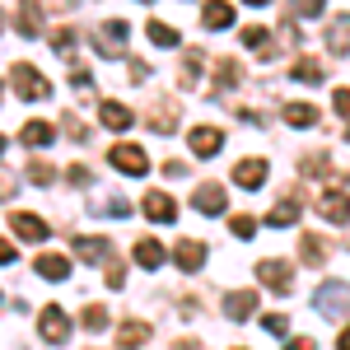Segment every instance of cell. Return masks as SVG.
<instances>
[{
	"mask_svg": "<svg viewBox=\"0 0 350 350\" xmlns=\"http://www.w3.org/2000/svg\"><path fill=\"white\" fill-rule=\"evenodd\" d=\"M10 84H14V94H19V98H28V103L52 98V84H47V75H42V70H33L28 61H19V66L10 70Z\"/></svg>",
	"mask_w": 350,
	"mask_h": 350,
	"instance_id": "6da1fadb",
	"label": "cell"
},
{
	"mask_svg": "<svg viewBox=\"0 0 350 350\" xmlns=\"http://www.w3.org/2000/svg\"><path fill=\"white\" fill-rule=\"evenodd\" d=\"M313 308H318L323 318H346L350 313V285H341V280H323L318 295H313Z\"/></svg>",
	"mask_w": 350,
	"mask_h": 350,
	"instance_id": "7a4b0ae2",
	"label": "cell"
},
{
	"mask_svg": "<svg viewBox=\"0 0 350 350\" xmlns=\"http://www.w3.org/2000/svg\"><path fill=\"white\" fill-rule=\"evenodd\" d=\"M38 336H42L47 346H61V341L70 336V318H66L61 304H47V308L38 313Z\"/></svg>",
	"mask_w": 350,
	"mask_h": 350,
	"instance_id": "3957f363",
	"label": "cell"
},
{
	"mask_svg": "<svg viewBox=\"0 0 350 350\" xmlns=\"http://www.w3.org/2000/svg\"><path fill=\"white\" fill-rule=\"evenodd\" d=\"M108 163H112V168H122V173H131V178L150 173V159H145V150H140V145H112Z\"/></svg>",
	"mask_w": 350,
	"mask_h": 350,
	"instance_id": "277c9868",
	"label": "cell"
},
{
	"mask_svg": "<svg viewBox=\"0 0 350 350\" xmlns=\"http://www.w3.org/2000/svg\"><path fill=\"white\" fill-rule=\"evenodd\" d=\"M94 38H98V52H103V56H122V52H126V24H122V19L98 24Z\"/></svg>",
	"mask_w": 350,
	"mask_h": 350,
	"instance_id": "5b68a950",
	"label": "cell"
},
{
	"mask_svg": "<svg viewBox=\"0 0 350 350\" xmlns=\"http://www.w3.org/2000/svg\"><path fill=\"white\" fill-rule=\"evenodd\" d=\"M318 215L323 219H336V224H346L350 219V196L341 187H327L323 196H318Z\"/></svg>",
	"mask_w": 350,
	"mask_h": 350,
	"instance_id": "8992f818",
	"label": "cell"
},
{
	"mask_svg": "<svg viewBox=\"0 0 350 350\" xmlns=\"http://www.w3.org/2000/svg\"><path fill=\"white\" fill-rule=\"evenodd\" d=\"M140 211L154 219V224H173V219H178V201H173L168 191H150V196L140 201Z\"/></svg>",
	"mask_w": 350,
	"mask_h": 350,
	"instance_id": "52a82bcc",
	"label": "cell"
},
{
	"mask_svg": "<svg viewBox=\"0 0 350 350\" xmlns=\"http://www.w3.org/2000/svg\"><path fill=\"white\" fill-rule=\"evenodd\" d=\"M257 280H262L267 290H275V295H290V285H295V280H290V267L275 262V257H271V262H257Z\"/></svg>",
	"mask_w": 350,
	"mask_h": 350,
	"instance_id": "ba28073f",
	"label": "cell"
},
{
	"mask_svg": "<svg viewBox=\"0 0 350 350\" xmlns=\"http://www.w3.org/2000/svg\"><path fill=\"white\" fill-rule=\"evenodd\" d=\"M187 145H191L196 159H211L219 145H224V131H219V126H196V131L187 135Z\"/></svg>",
	"mask_w": 350,
	"mask_h": 350,
	"instance_id": "9c48e42d",
	"label": "cell"
},
{
	"mask_svg": "<svg viewBox=\"0 0 350 350\" xmlns=\"http://www.w3.org/2000/svg\"><path fill=\"white\" fill-rule=\"evenodd\" d=\"M10 229L19 234V239H28V243H42L52 229H47V219H38V215H28V211H14L10 215Z\"/></svg>",
	"mask_w": 350,
	"mask_h": 350,
	"instance_id": "30bf717a",
	"label": "cell"
},
{
	"mask_svg": "<svg viewBox=\"0 0 350 350\" xmlns=\"http://www.w3.org/2000/svg\"><path fill=\"white\" fill-rule=\"evenodd\" d=\"M243 47H247V52H257L262 61H275V52H280L271 28H243Z\"/></svg>",
	"mask_w": 350,
	"mask_h": 350,
	"instance_id": "8fae6325",
	"label": "cell"
},
{
	"mask_svg": "<svg viewBox=\"0 0 350 350\" xmlns=\"http://www.w3.org/2000/svg\"><path fill=\"white\" fill-rule=\"evenodd\" d=\"M299 262H304V267H323L327 262V239L323 234H299Z\"/></svg>",
	"mask_w": 350,
	"mask_h": 350,
	"instance_id": "7c38bea8",
	"label": "cell"
},
{
	"mask_svg": "<svg viewBox=\"0 0 350 350\" xmlns=\"http://www.w3.org/2000/svg\"><path fill=\"white\" fill-rule=\"evenodd\" d=\"M234 183L239 187H262L267 183V159H239L234 163Z\"/></svg>",
	"mask_w": 350,
	"mask_h": 350,
	"instance_id": "4fadbf2b",
	"label": "cell"
},
{
	"mask_svg": "<svg viewBox=\"0 0 350 350\" xmlns=\"http://www.w3.org/2000/svg\"><path fill=\"white\" fill-rule=\"evenodd\" d=\"M173 262L183 271H201V262H206V243H196V239H183L178 247H173Z\"/></svg>",
	"mask_w": 350,
	"mask_h": 350,
	"instance_id": "5bb4252c",
	"label": "cell"
},
{
	"mask_svg": "<svg viewBox=\"0 0 350 350\" xmlns=\"http://www.w3.org/2000/svg\"><path fill=\"white\" fill-rule=\"evenodd\" d=\"M201 24L211 28V33L229 28V24H234V5H229V0H206V14H201Z\"/></svg>",
	"mask_w": 350,
	"mask_h": 350,
	"instance_id": "9a60e30c",
	"label": "cell"
},
{
	"mask_svg": "<svg viewBox=\"0 0 350 350\" xmlns=\"http://www.w3.org/2000/svg\"><path fill=\"white\" fill-rule=\"evenodd\" d=\"M196 211H201V215H219V211H224V187H219V183H201V187H196Z\"/></svg>",
	"mask_w": 350,
	"mask_h": 350,
	"instance_id": "2e32d148",
	"label": "cell"
},
{
	"mask_svg": "<svg viewBox=\"0 0 350 350\" xmlns=\"http://www.w3.org/2000/svg\"><path fill=\"white\" fill-rule=\"evenodd\" d=\"M252 308H257V295H252V290H239V295H224V313H229L234 323H247V318H252Z\"/></svg>",
	"mask_w": 350,
	"mask_h": 350,
	"instance_id": "e0dca14e",
	"label": "cell"
},
{
	"mask_svg": "<svg viewBox=\"0 0 350 350\" xmlns=\"http://www.w3.org/2000/svg\"><path fill=\"white\" fill-rule=\"evenodd\" d=\"M19 33H24V38H38V33H42V5H38V0H24V5H19Z\"/></svg>",
	"mask_w": 350,
	"mask_h": 350,
	"instance_id": "ac0fdd59",
	"label": "cell"
},
{
	"mask_svg": "<svg viewBox=\"0 0 350 350\" xmlns=\"http://www.w3.org/2000/svg\"><path fill=\"white\" fill-rule=\"evenodd\" d=\"M98 117H103V126H108V131H126V126L135 122L126 103H103V108H98Z\"/></svg>",
	"mask_w": 350,
	"mask_h": 350,
	"instance_id": "d6986e66",
	"label": "cell"
},
{
	"mask_svg": "<svg viewBox=\"0 0 350 350\" xmlns=\"http://www.w3.org/2000/svg\"><path fill=\"white\" fill-rule=\"evenodd\" d=\"M33 271H38L42 280H66V275H70V262H66V257H52V252H47V257H38V262H33Z\"/></svg>",
	"mask_w": 350,
	"mask_h": 350,
	"instance_id": "ffe728a7",
	"label": "cell"
},
{
	"mask_svg": "<svg viewBox=\"0 0 350 350\" xmlns=\"http://www.w3.org/2000/svg\"><path fill=\"white\" fill-rule=\"evenodd\" d=\"M327 47H332L336 56H346V52H350V14H341L336 24L327 28Z\"/></svg>",
	"mask_w": 350,
	"mask_h": 350,
	"instance_id": "44dd1931",
	"label": "cell"
},
{
	"mask_svg": "<svg viewBox=\"0 0 350 350\" xmlns=\"http://www.w3.org/2000/svg\"><path fill=\"white\" fill-rule=\"evenodd\" d=\"M135 262H140L145 271H159L163 267V247L154 239H140V243H135Z\"/></svg>",
	"mask_w": 350,
	"mask_h": 350,
	"instance_id": "7402d4cb",
	"label": "cell"
},
{
	"mask_svg": "<svg viewBox=\"0 0 350 350\" xmlns=\"http://www.w3.org/2000/svg\"><path fill=\"white\" fill-rule=\"evenodd\" d=\"M285 122L299 126V131H308V126H318V108H313V103H290V108H285Z\"/></svg>",
	"mask_w": 350,
	"mask_h": 350,
	"instance_id": "603a6c76",
	"label": "cell"
},
{
	"mask_svg": "<svg viewBox=\"0 0 350 350\" xmlns=\"http://www.w3.org/2000/svg\"><path fill=\"white\" fill-rule=\"evenodd\" d=\"M295 219H299V196H285V201L267 215V224L271 229H285V224H295Z\"/></svg>",
	"mask_w": 350,
	"mask_h": 350,
	"instance_id": "cb8c5ba5",
	"label": "cell"
},
{
	"mask_svg": "<svg viewBox=\"0 0 350 350\" xmlns=\"http://www.w3.org/2000/svg\"><path fill=\"white\" fill-rule=\"evenodd\" d=\"M243 80V66L239 61H215V89L224 94V89H239Z\"/></svg>",
	"mask_w": 350,
	"mask_h": 350,
	"instance_id": "d4e9b609",
	"label": "cell"
},
{
	"mask_svg": "<svg viewBox=\"0 0 350 350\" xmlns=\"http://www.w3.org/2000/svg\"><path fill=\"white\" fill-rule=\"evenodd\" d=\"M75 257H84V262L112 257V243H108V239H75Z\"/></svg>",
	"mask_w": 350,
	"mask_h": 350,
	"instance_id": "484cf974",
	"label": "cell"
},
{
	"mask_svg": "<svg viewBox=\"0 0 350 350\" xmlns=\"http://www.w3.org/2000/svg\"><path fill=\"white\" fill-rule=\"evenodd\" d=\"M150 126L159 135H173V126H178V103H159V108L150 112Z\"/></svg>",
	"mask_w": 350,
	"mask_h": 350,
	"instance_id": "4316f807",
	"label": "cell"
},
{
	"mask_svg": "<svg viewBox=\"0 0 350 350\" xmlns=\"http://www.w3.org/2000/svg\"><path fill=\"white\" fill-rule=\"evenodd\" d=\"M52 126H47V122H28V126H24V135H19V140H24V145H28V150H38V145H52Z\"/></svg>",
	"mask_w": 350,
	"mask_h": 350,
	"instance_id": "83f0119b",
	"label": "cell"
},
{
	"mask_svg": "<svg viewBox=\"0 0 350 350\" xmlns=\"http://www.w3.org/2000/svg\"><path fill=\"white\" fill-rule=\"evenodd\" d=\"M295 80H304V84H323V61H313V56H299V61H295Z\"/></svg>",
	"mask_w": 350,
	"mask_h": 350,
	"instance_id": "f1b7e54d",
	"label": "cell"
},
{
	"mask_svg": "<svg viewBox=\"0 0 350 350\" xmlns=\"http://www.w3.org/2000/svg\"><path fill=\"white\" fill-rule=\"evenodd\" d=\"M145 33H150V42H159V47H178V28L159 24V19H150V24H145Z\"/></svg>",
	"mask_w": 350,
	"mask_h": 350,
	"instance_id": "f546056e",
	"label": "cell"
},
{
	"mask_svg": "<svg viewBox=\"0 0 350 350\" xmlns=\"http://www.w3.org/2000/svg\"><path fill=\"white\" fill-rule=\"evenodd\" d=\"M140 341H150V327L145 323H126L117 332V346H140Z\"/></svg>",
	"mask_w": 350,
	"mask_h": 350,
	"instance_id": "4dcf8cb0",
	"label": "cell"
},
{
	"mask_svg": "<svg viewBox=\"0 0 350 350\" xmlns=\"http://www.w3.org/2000/svg\"><path fill=\"white\" fill-rule=\"evenodd\" d=\"M75 42H80V33H75V28H56V33H52V52H61V56L75 52Z\"/></svg>",
	"mask_w": 350,
	"mask_h": 350,
	"instance_id": "1f68e13d",
	"label": "cell"
},
{
	"mask_svg": "<svg viewBox=\"0 0 350 350\" xmlns=\"http://www.w3.org/2000/svg\"><path fill=\"white\" fill-rule=\"evenodd\" d=\"M299 173H308V178H323V173H332V163H327V154H308V159L299 163Z\"/></svg>",
	"mask_w": 350,
	"mask_h": 350,
	"instance_id": "d6a6232c",
	"label": "cell"
},
{
	"mask_svg": "<svg viewBox=\"0 0 350 350\" xmlns=\"http://www.w3.org/2000/svg\"><path fill=\"white\" fill-rule=\"evenodd\" d=\"M196 75H201V52H187L183 56V84H196Z\"/></svg>",
	"mask_w": 350,
	"mask_h": 350,
	"instance_id": "836d02e7",
	"label": "cell"
},
{
	"mask_svg": "<svg viewBox=\"0 0 350 350\" xmlns=\"http://www.w3.org/2000/svg\"><path fill=\"white\" fill-rule=\"evenodd\" d=\"M98 215H112V219H126V215H131V206H126V201H122V196H112V201H103V206H98Z\"/></svg>",
	"mask_w": 350,
	"mask_h": 350,
	"instance_id": "e575fe53",
	"label": "cell"
},
{
	"mask_svg": "<svg viewBox=\"0 0 350 350\" xmlns=\"http://www.w3.org/2000/svg\"><path fill=\"white\" fill-rule=\"evenodd\" d=\"M103 280H108L112 290H122V285H126V271H122V262H117V257H108V271H103Z\"/></svg>",
	"mask_w": 350,
	"mask_h": 350,
	"instance_id": "d590c367",
	"label": "cell"
},
{
	"mask_svg": "<svg viewBox=\"0 0 350 350\" xmlns=\"http://www.w3.org/2000/svg\"><path fill=\"white\" fill-rule=\"evenodd\" d=\"M28 178H33V183H42V187H47V183H52L56 173H52V163H42V159H33V163H28Z\"/></svg>",
	"mask_w": 350,
	"mask_h": 350,
	"instance_id": "8d00e7d4",
	"label": "cell"
},
{
	"mask_svg": "<svg viewBox=\"0 0 350 350\" xmlns=\"http://www.w3.org/2000/svg\"><path fill=\"white\" fill-rule=\"evenodd\" d=\"M84 327H89V332H103V327H108V313L89 304V308H84Z\"/></svg>",
	"mask_w": 350,
	"mask_h": 350,
	"instance_id": "74e56055",
	"label": "cell"
},
{
	"mask_svg": "<svg viewBox=\"0 0 350 350\" xmlns=\"http://www.w3.org/2000/svg\"><path fill=\"white\" fill-rule=\"evenodd\" d=\"M229 229H234L239 239H252V234H257V219H252V215H234V224H229Z\"/></svg>",
	"mask_w": 350,
	"mask_h": 350,
	"instance_id": "f35d334b",
	"label": "cell"
},
{
	"mask_svg": "<svg viewBox=\"0 0 350 350\" xmlns=\"http://www.w3.org/2000/svg\"><path fill=\"white\" fill-rule=\"evenodd\" d=\"M66 178H70V187H89V183H94V173L80 168V163H70V168H66Z\"/></svg>",
	"mask_w": 350,
	"mask_h": 350,
	"instance_id": "ab89813d",
	"label": "cell"
},
{
	"mask_svg": "<svg viewBox=\"0 0 350 350\" xmlns=\"http://www.w3.org/2000/svg\"><path fill=\"white\" fill-rule=\"evenodd\" d=\"M327 0H290V14H323Z\"/></svg>",
	"mask_w": 350,
	"mask_h": 350,
	"instance_id": "60d3db41",
	"label": "cell"
},
{
	"mask_svg": "<svg viewBox=\"0 0 350 350\" xmlns=\"http://www.w3.org/2000/svg\"><path fill=\"white\" fill-rule=\"evenodd\" d=\"M262 327H267L271 336H285V332H290V318H285V313H271V318H267Z\"/></svg>",
	"mask_w": 350,
	"mask_h": 350,
	"instance_id": "b9f144b4",
	"label": "cell"
},
{
	"mask_svg": "<svg viewBox=\"0 0 350 350\" xmlns=\"http://www.w3.org/2000/svg\"><path fill=\"white\" fill-rule=\"evenodd\" d=\"M332 108L341 112V117H350V89H336V94H332Z\"/></svg>",
	"mask_w": 350,
	"mask_h": 350,
	"instance_id": "7bdbcfd3",
	"label": "cell"
},
{
	"mask_svg": "<svg viewBox=\"0 0 350 350\" xmlns=\"http://www.w3.org/2000/svg\"><path fill=\"white\" fill-rule=\"evenodd\" d=\"M150 80V66L145 61H131V84H145Z\"/></svg>",
	"mask_w": 350,
	"mask_h": 350,
	"instance_id": "ee69618b",
	"label": "cell"
},
{
	"mask_svg": "<svg viewBox=\"0 0 350 350\" xmlns=\"http://www.w3.org/2000/svg\"><path fill=\"white\" fill-rule=\"evenodd\" d=\"M183 173H187V163H183V159H168V163H163V178H183Z\"/></svg>",
	"mask_w": 350,
	"mask_h": 350,
	"instance_id": "f6af8a7d",
	"label": "cell"
},
{
	"mask_svg": "<svg viewBox=\"0 0 350 350\" xmlns=\"http://www.w3.org/2000/svg\"><path fill=\"white\" fill-rule=\"evenodd\" d=\"M70 84H80V89H89V70H84V66H70Z\"/></svg>",
	"mask_w": 350,
	"mask_h": 350,
	"instance_id": "bcb514c9",
	"label": "cell"
},
{
	"mask_svg": "<svg viewBox=\"0 0 350 350\" xmlns=\"http://www.w3.org/2000/svg\"><path fill=\"white\" fill-rule=\"evenodd\" d=\"M10 262H14V243L0 239V267H10Z\"/></svg>",
	"mask_w": 350,
	"mask_h": 350,
	"instance_id": "7dc6e473",
	"label": "cell"
},
{
	"mask_svg": "<svg viewBox=\"0 0 350 350\" xmlns=\"http://www.w3.org/2000/svg\"><path fill=\"white\" fill-rule=\"evenodd\" d=\"M10 191H14V183H10V178H5V173H0V201H5V196H10Z\"/></svg>",
	"mask_w": 350,
	"mask_h": 350,
	"instance_id": "c3c4849f",
	"label": "cell"
},
{
	"mask_svg": "<svg viewBox=\"0 0 350 350\" xmlns=\"http://www.w3.org/2000/svg\"><path fill=\"white\" fill-rule=\"evenodd\" d=\"M336 346H341V350H350V327L341 332V336H336Z\"/></svg>",
	"mask_w": 350,
	"mask_h": 350,
	"instance_id": "681fc988",
	"label": "cell"
},
{
	"mask_svg": "<svg viewBox=\"0 0 350 350\" xmlns=\"http://www.w3.org/2000/svg\"><path fill=\"white\" fill-rule=\"evenodd\" d=\"M247 5H271V0H247Z\"/></svg>",
	"mask_w": 350,
	"mask_h": 350,
	"instance_id": "f907efd6",
	"label": "cell"
},
{
	"mask_svg": "<svg viewBox=\"0 0 350 350\" xmlns=\"http://www.w3.org/2000/svg\"><path fill=\"white\" fill-rule=\"evenodd\" d=\"M0 154H5V135H0Z\"/></svg>",
	"mask_w": 350,
	"mask_h": 350,
	"instance_id": "816d5d0a",
	"label": "cell"
},
{
	"mask_svg": "<svg viewBox=\"0 0 350 350\" xmlns=\"http://www.w3.org/2000/svg\"><path fill=\"white\" fill-rule=\"evenodd\" d=\"M0 98H5V84H0Z\"/></svg>",
	"mask_w": 350,
	"mask_h": 350,
	"instance_id": "f5cc1de1",
	"label": "cell"
},
{
	"mask_svg": "<svg viewBox=\"0 0 350 350\" xmlns=\"http://www.w3.org/2000/svg\"><path fill=\"white\" fill-rule=\"evenodd\" d=\"M0 28H5V14H0Z\"/></svg>",
	"mask_w": 350,
	"mask_h": 350,
	"instance_id": "db71d44e",
	"label": "cell"
},
{
	"mask_svg": "<svg viewBox=\"0 0 350 350\" xmlns=\"http://www.w3.org/2000/svg\"><path fill=\"white\" fill-rule=\"evenodd\" d=\"M346 140H350V131H346Z\"/></svg>",
	"mask_w": 350,
	"mask_h": 350,
	"instance_id": "11a10c76",
	"label": "cell"
},
{
	"mask_svg": "<svg viewBox=\"0 0 350 350\" xmlns=\"http://www.w3.org/2000/svg\"><path fill=\"white\" fill-rule=\"evenodd\" d=\"M145 5H150V0H145Z\"/></svg>",
	"mask_w": 350,
	"mask_h": 350,
	"instance_id": "9f6ffc18",
	"label": "cell"
}]
</instances>
